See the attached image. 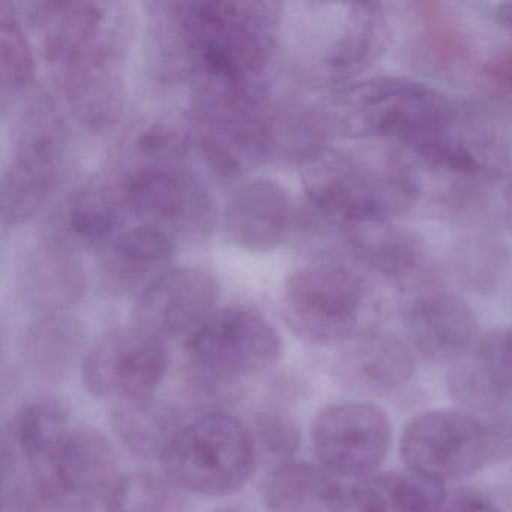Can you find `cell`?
Wrapping results in <instances>:
<instances>
[{"label": "cell", "mask_w": 512, "mask_h": 512, "mask_svg": "<svg viewBox=\"0 0 512 512\" xmlns=\"http://www.w3.org/2000/svg\"><path fill=\"white\" fill-rule=\"evenodd\" d=\"M505 218L506 224L512 230V176L505 190Z\"/></svg>", "instance_id": "obj_37"}, {"label": "cell", "mask_w": 512, "mask_h": 512, "mask_svg": "<svg viewBox=\"0 0 512 512\" xmlns=\"http://www.w3.org/2000/svg\"><path fill=\"white\" fill-rule=\"evenodd\" d=\"M176 49L191 77L257 80L277 40L280 5L272 2L163 4Z\"/></svg>", "instance_id": "obj_1"}, {"label": "cell", "mask_w": 512, "mask_h": 512, "mask_svg": "<svg viewBox=\"0 0 512 512\" xmlns=\"http://www.w3.org/2000/svg\"><path fill=\"white\" fill-rule=\"evenodd\" d=\"M112 425L131 454L161 460L185 424L175 407L149 397L118 404L112 413Z\"/></svg>", "instance_id": "obj_29"}, {"label": "cell", "mask_w": 512, "mask_h": 512, "mask_svg": "<svg viewBox=\"0 0 512 512\" xmlns=\"http://www.w3.org/2000/svg\"><path fill=\"white\" fill-rule=\"evenodd\" d=\"M257 454L265 452L272 460L280 464L289 463L299 445V433L296 425L286 416L278 413H266L256 422Z\"/></svg>", "instance_id": "obj_34"}, {"label": "cell", "mask_w": 512, "mask_h": 512, "mask_svg": "<svg viewBox=\"0 0 512 512\" xmlns=\"http://www.w3.org/2000/svg\"><path fill=\"white\" fill-rule=\"evenodd\" d=\"M401 314L413 347L434 364H455L479 340L472 308L439 275L401 292Z\"/></svg>", "instance_id": "obj_14"}, {"label": "cell", "mask_w": 512, "mask_h": 512, "mask_svg": "<svg viewBox=\"0 0 512 512\" xmlns=\"http://www.w3.org/2000/svg\"><path fill=\"white\" fill-rule=\"evenodd\" d=\"M295 212L280 182L251 179L236 188L223 212L227 239L241 250L266 253L277 248L292 229Z\"/></svg>", "instance_id": "obj_17"}, {"label": "cell", "mask_w": 512, "mask_h": 512, "mask_svg": "<svg viewBox=\"0 0 512 512\" xmlns=\"http://www.w3.org/2000/svg\"><path fill=\"white\" fill-rule=\"evenodd\" d=\"M415 373L412 349L397 335L368 332L346 344L337 362L338 379L353 391L383 395L401 388Z\"/></svg>", "instance_id": "obj_23"}, {"label": "cell", "mask_w": 512, "mask_h": 512, "mask_svg": "<svg viewBox=\"0 0 512 512\" xmlns=\"http://www.w3.org/2000/svg\"><path fill=\"white\" fill-rule=\"evenodd\" d=\"M496 437L469 413L437 410L416 416L401 437L406 467L436 481L461 479L481 470L496 451Z\"/></svg>", "instance_id": "obj_10"}, {"label": "cell", "mask_w": 512, "mask_h": 512, "mask_svg": "<svg viewBox=\"0 0 512 512\" xmlns=\"http://www.w3.org/2000/svg\"><path fill=\"white\" fill-rule=\"evenodd\" d=\"M85 341L83 326L64 313L47 314L29 329L25 356L31 367L46 376H61L73 364Z\"/></svg>", "instance_id": "obj_30"}, {"label": "cell", "mask_w": 512, "mask_h": 512, "mask_svg": "<svg viewBox=\"0 0 512 512\" xmlns=\"http://www.w3.org/2000/svg\"><path fill=\"white\" fill-rule=\"evenodd\" d=\"M128 215L131 212L122 176L97 178L71 197L68 229L77 241L101 250L125 229Z\"/></svg>", "instance_id": "obj_26"}, {"label": "cell", "mask_w": 512, "mask_h": 512, "mask_svg": "<svg viewBox=\"0 0 512 512\" xmlns=\"http://www.w3.org/2000/svg\"><path fill=\"white\" fill-rule=\"evenodd\" d=\"M340 230L353 256L400 292L437 275L424 239L394 221L352 224Z\"/></svg>", "instance_id": "obj_18"}, {"label": "cell", "mask_w": 512, "mask_h": 512, "mask_svg": "<svg viewBox=\"0 0 512 512\" xmlns=\"http://www.w3.org/2000/svg\"><path fill=\"white\" fill-rule=\"evenodd\" d=\"M67 152L65 125L50 101L32 104L20 124L13 154L0 185L2 226L34 217L58 187Z\"/></svg>", "instance_id": "obj_8"}, {"label": "cell", "mask_w": 512, "mask_h": 512, "mask_svg": "<svg viewBox=\"0 0 512 512\" xmlns=\"http://www.w3.org/2000/svg\"><path fill=\"white\" fill-rule=\"evenodd\" d=\"M215 512H241V511H236V509H218V511H215Z\"/></svg>", "instance_id": "obj_38"}, {"label": "cell", "mask_w": 512, "mask_h": 512, "mask_svg": "<svg viewBox=\"0 0 512 512\" xmlns=\"http://www.w3.org/2000/svg\"><path fill=\"white\" fill-rule=\"evenodd\" d=\"M121 478L109 440L89 428H77L68 437L49 482L34 496L53 500L76 512L106 509Z\"/></svg>", "instance_id": "obj_16"}, {"label": "cell", "mask_w": 512, "mask_h": 512, "mask_svg": "<svg viewBox=\"0 0 512 512\" xmlns=\"http://www.w3.org/2000/svg\"><path fill=\"white\" fill-rule=\"evenodd\" d=\"M334 133V122L326 107L290 104L275 112L272 110L268 157L305 166L329 148Z\"/></svg>", "instance_id": "obj_28"}, {"label": "cell", "mask_w": 512, "mask_h": 512, "mask_svg": "<svg viewBox=\"0 0 512 512\" xmlns=\"http://www.w3.org/2000/svg\"><path fill=\"white\" fill-rule=\"evenodd\" d=\"M169 478L149 472L128 473L116 482L107 512H185L187 500Z\"/></svg>", "instance_id": "obj_31"}, {"label": "cell", "mask_w": 512, "mask_h": 512, "mask_svg": "<svg viewBox=\"0 0 512 512\" xmlns=\"http://www.w3.org/2000/svg\"><path fill=\"white\" fill-rule=\"evenodd\" d=\"M31 44L13 5H0V85L2 94H17L34 80Z\"/></svg>", "instance_id": "obj_32"}, {"label": "cell", "mask_w": 512, "mask_h": 512, "mask_svg": "<svg viewBox=\"0 0 512 512\" xmlns=\"http://www.w3.org/2000/svg\"><path fill=\"white\" fill-rule=\"evenodd\" d=\"M253 431L224 413L188 422L161 458L167 478L182 491L229 496L241 490L257 463Z\"/></svg>", "instance_id": "obj_7"}, {"label": "cell", "mask_w": 512, "mask_h": 512, "mask_svg": "<svg viewBox=\"0 0 512 512\" xmlns=\"http://www.w3.org/2000/svg\"><path fill=\"white\" fill-rule=\"evenodd\" d=\"M314 211L341 227L394 221L421 199L412 161L380 149H332L302 166Z\"/></svg>", "instance_id": "obj_2"}, {"label": "cell", "mask_w": 512, "mask_h": 512, "mask_svg": "<svg viewBox=\"0 0 512 512\" xmlns=\"http://www.w3.org/2000/svg\"><path fill=\"white\" fill-rule=\"evenodd\" d=\"M311 437L317 458L328 472L356 481L376 473L385 460L392 428L380 407L343 403L317 415Z\"/></svg>", "instance_id": "obj_13"}, {"label": "cell", "mask_w": 512, "mask_h": 512, "mask_svg": "<svg viewBox=\"0 0 512 512\" xmlns=\"http://www.w3.org/2000/svg\"><path fill=\"white\" fill-rule=\"evenodd\" d=\"M343 488L325 467L289 461L266 476L262 496L271 512H335Z\"/></svg>", "instance_id": "obj_27"}, {"label": "cell", "mask_w": 512, "mask_h": 512, "mask_svg": "<svg viewBox=\"0 0 512 512\" xmlns=\"http://www.w3.org/2000/svg\"><path fill=\"white\" fill-rule=\"evenodd\" d=\"M169 367L166 344L137 325L106 332L83 358L89 394L116 404L152 397Z\"/></svg>", "instance_id": "obj_11"}, {"label": "cell", "mask_w": 512, "mask_h": 512, "mask_svg": "<svg viewBox=\"0 0 512 512\" xmlns=\"http://www.w3.org/2000/svg\"><path fill=\"white\" fill-rule=\"evenodd\" d=\"M446 497L443 482L412 470L376 472L344 487L335 512H437Z\"/></svg>", "instance_id": "obj_25"}, {"label": "cell", "mask_w": 512, "mask_h": 512, "mask_svg": "<svg viewBox=\"0 0 512 512\" xmlns=\"http://www.w3.org/2000/svg\"><path fill=\"white\" fill-rule=\"evenodd\" d=\"M29 19L41 37L50 70L79 58L101 40L115 22L109 5L89 0H44L29 5Z\"/></svg>", "instance_id": "obj_19"}, {"label": "cell", "mask_w": 512, "mask_h": 512, "mask_svg": "<svg viewBox=\"0 0 512 512\" xmlns=\"http://www.w3.org/2000/svg\"><path fill=\"white\" fill-rule=\"evenodd\" d=\"M328 112L335 131L397 140L404 148L448 127L460 113L442 92L400 77L347 83L334 95Z\"/></svg>", "instance_id": "obj_6"}, {"label": "cell", "mask_w": 512, "mask_h": 512, "mask_svg": "<svg viewBox=\"0 0 512 512\" xmlns=\"http://www.w3.org/2000/svg\"><path fill=\"white\" fill-rule=\"evenodd\" d=\"M281 311L293 334L332 346L377 331L386 316V299L371 278L350 266L313 263L286 278Z\"/></svg>", "instance_id": "obj_3"}, {"label": "cell", "mask_w": 512, "mask_h": 512, "mask_svg": "<svg viewBox=\"0 0 512 512\" xmlns=\"http://www.w3.org/2000/svg\"><path fill=\"white\" fill-rule=\"evenodd\" d=\"M175 241L146 224L128 227L101 248V272L107 286L121 295L137 293L151 286L173 268Z\"/></svg>", "instance_id": "obj_24"}, {"label": "cell", "mask_w": 512, "mask_h": 512, "mask_svg": "<svg viewBox=\"0 0 512 512\" xmlns=\"http://www.w3.org/2000/svg\"><path fill=\"white\" fill-rule=\"evenodd\" d=\"M188 380L200 397L238 398L248 380L280 361L283 340L256 308L229 305L215 310L185 338Z\"/></svg>", "instance_id": "obj_4"}, {"label": "cell", "mask_w": 512, "mask_h": 512, "mask_svg": "<svg viewBox=\"0 0 512 512\" xmlns=\"http://www.w3.org/2000/svg\"><path fill=\"white\" fill-rule=\"evenodd\" d=\"M452 397L472 410L490 412L512 401V329L493 331L449 374Z\"/></svg>", "instance_id": "obj_20"}, {"label": "cell", "mask_w": 512, "mask_h": 512, "mask_svg": "<svg viewBox=\"0 0 512 512\" xmlns=\"http://www.w3.org/2000/svg\"><path fill=\"white\" fill-rule=\"evenodd\" d=\"M391 25L388 11L376 2L346 5L337 37L320 64V74L338 85L353 79L376 64L389 46Z\"/></svg>", "instance_id": "obj_21"}, {"label": "cell", "mask_w": 512, "mask_h": 512, "mask_svg": "<svg viewBox=\"0 0 512 512\" xmlns=\"http://www.w3.org/2000/svg\"><path fill=\"white\" fill-rule=\"evenodd\" d=\"M190 140L164 122L145 125L133 139V167L184 166Z\"/></svg>", "instance_id": "obj_33"}, {"label": "cell", "mask_w": 512, "mask_h": 512, "mask_svg": "<svg viewBox=\"0 0 512 512\" xmlns=\"http://www.w3.org/2000/svg\"><path fill=\"white\" fill-rule=\"evenodd\" d=\"M271 115L259 79H193L191 133L203 160L221 178H242L268 158Z\"/></svg>", "instance_id": "obj_5"}, {"label": "cell", "mask_w": 512, "mask_h": 512, "mask_svg": "<svg viewBox=\"0 0 512 512\" xmlns=\"http://www.w3.org/2000/svg\"><path fill=\"white\" fill-rule=\"evenodd\" d=\"M218 286L205 269L170 268L137 296L134 325L166 338L193 334L217 308Z\"/></svg>", "instance_id": "obj_15"}, {"label": "cell", "mask_w": 512, "mask_h": 512, "mask_svg": "<svg viewBox=\"0 0 512 512\" xmlns=\"http://www.w3.org/2000/svg\"><path fill=\"white\" fill-rule=\"evenodd\" d=\"M118 23L116 17L112 28L91 49L52 71L77 121L98 133L112 128L124 112V37Z\"/></svg>", "instance_id": "obj_12"}, {"label": "cell", "mask_w": 512, "mask_h": 512, "mask_svg": "<svg viewBox=\"0 0 512 512\" xmlns=\"http://www.w3.org/2000/svg\"><path fill=\"white\" fill-rule=\"evenodd\" d=\"M437 512H502L499 508L488 502L485 497L470 491H460L446 497L443 505Z\"/></svg>", "instance_id": "obj_35"}, {"label": "cell", "mask_w": 512, "mask_h": 512, "mask_svg": "<svg viewBox=\"0 0 512 512\" xmlns=\"http://www.w3.org/2000/svg\"><path fill=\"white\" fill-rule=\"evenodd\" d=\"M131 215L173 241H200L214 230L211 193L184 166L134 167L121 175Z\"/></svg>", "instance_id": "obj_9"}, {"label": "cell", "mask_w": 512, "mask_h": 512, "mask_svg": "<svg viewBox=\"0 0 512 512\" xmlns=\"http://www.w3.org/2000/svg\"><path fill=\"white\" fill-rule=\"evenodd\" d=\"M496 17L502 23L503 28L512 32V2L499 5L496 10Z\"/></svg>", "instance_id": "obj_36"}, {"label": "cell", "mask_w": 512, "mask_h": 512, "mask_svg": "<svg viewBox=\"0 0 512 512\" xmlns=\"http://www.w3.org/2000/svg\"><path fill=\"white\" fill-rule=\"evenodd\" d=\"M19 280L25 301L46 314L64 313L86 290L82 262L67 242L56 238L43 239L31 248Z\"/></svg>", "instance_id": "obj_22"}]
</instances>
